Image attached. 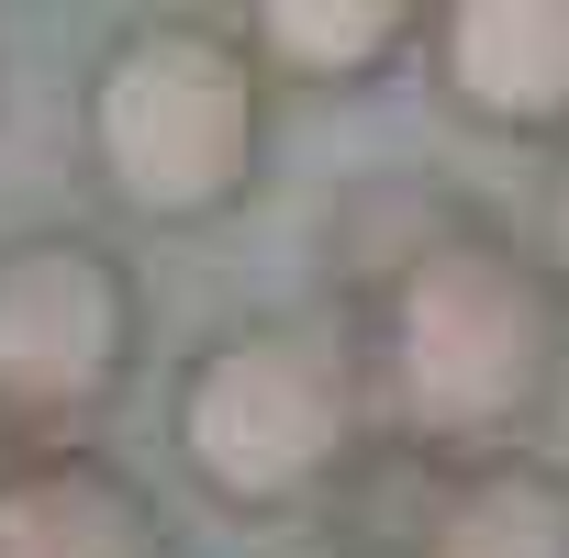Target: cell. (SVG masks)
<instances>
[{
    "mask_svg": "<svg viewBox=\"0 0 569 558\" xmlns=\"http://www.w3.org/2000/svg\"><path fill=\"white\" fill-rule=\"evenodd\" d=\"M402 558H569V469L525 458V447L469 458L425 502V525H413Z\"/></svg>",
    "mask_w": 569,
    "mask_h": 558,
    "instance_id": "obj_8",
    "label": "cell"
},
{
    "mask_svg": "<svg viewBox=\"0 0 569 558\" xmlns=\"http://www.w3.org/2000/svg\"><path fill=\"white\" fill-rule=\"evenodd\" d=\"M79 146L134 223H223L268 157V79L246 68L234 23H134L79 90Z\"/></svg>",
    "mask_w": 569,
    "mask_h": 558,
    "instance_id": "obj_3",
    "label": "cell"
},
{
    "mask_svg": "<svg viewBox=\"0 0 569 558\" xmlns=\"http://www.w3.org/2000/svg\"><path fill=\"white\" fill-rule=\"evenodd\" d=\"M358 369H369V413L425 458L458 469L502 458L558 402L569 291L502 223L425 201V223H402L358 268Z\"/></svg>",
    "mask_w": 569,
    "mask_h": 558,
    "instance_id": "obj_1",
    "label": "cell"
},
{
    "mask_svg": "<svg viewBox=\"0 0 569 558\" xmlns=\"http://www.w3.org/2000/svg\"><path fill=\"white\" fill-rule=\"evenodd\" d=\"M0 558H179V525L112 447H12Z\"/></svg>",
    "mask_w": 569,
    "mask_h": 558,
    "instance_id": "obj_6",
    "label": "cell"
},
{
    "mask_svg": "<svg viewBox=\"0 0 569 558\" xmlns=\"http://www.w3.org/2000/svg\"><path fill=\"white\" fill-rule=\"evenodd\" d=\"M413 57L458 123L502 146H569V0H436Z\"/></svg>",
    "mask_w": 569,
    "mask_h": 558,
    "instance_id": "obj_5",
    "label": "cell"
},
{
    "mask_svg": "<svg viewBox=\"0 0 569 558\" xmlns=\"http://www.w3.org/2000/svg\"><path fill=\"white\" fill-rule=\"evenodd\" d=\"M547 268H558V291H569V157H558V201H547Z\"/></svg>",
    "mask_w": 569,
    "mask_h": 558,
    "instance_id": "obj_9",
    "label": "cell"
},
{
    "mask_svg": "<svg viewBox=\"0 0 569 558\" xmlns=\"http://www.w3.org/2000/svg\"><path fill=\"white\" fill-rule=\"evenodd\" d=\"M168 447L223 514H302L325 502L358 447H369V369L347 325L313 313H246L223 325L179 391H168Z\"/></svg>",
    "mask_w": 569,
    "mask_h": 558,
    "instance_id": "obj_2",
    "label": "cell"
},
{
    "mask_svg": "<svg viewBox=\"0 0 569 558\" xmlns=\"http://www.w3.org/2000/svg\"><path fill=\"white\" fill-rule=\"evenodd\" d=\"M425 12L413 0H246L234 46L268 90H369L391 57H413Z\"/></svg>",
    "mask_w": 569,
    "mask_h": 558,
    "instance_id": "obj_7",
    "label": "cell"
},
{
    "mask_svg": "<svg viewBox=\"0 0 569 558\" xmlns=\"http://www.w3.org/2000/svg\"><path fill=\"white\" fill-rule=\"evenodd\" d=\"M146 358V279L79 223L0 235V425L23 447H90Z\"/></svg>",
    "mask_w": 569,
    "mask_h": 558,
    "instance_id": "obj_4",
    "label": "cell"
}]
</instances>
